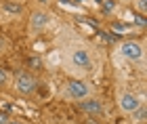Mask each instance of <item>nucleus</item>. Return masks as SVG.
Listing matches in <instances>:
<instances>
[{
    "label": "nucleus",
    "mask_w": 147,
    "mask_h": 124,
    "mask_svg": "<svg viewBox=\"0 0 147 124\" xmlns=\"http://www.w3.org/2000/svg\"><path fill=\"white\" fill-rule=\"evenodd\" d=\"M88 84L82 82V80H69L65 84V97L67 99H74V101H82V99H88Z\"/></svg>",
    "instance_id": "obj_1"
},
{
    "label": "nucleus",
    "mask_w": 147,
    "mask_h": 124,
    "mask_svg": "<svg viewBox=\"0 0 147 124\" xmlns=\"http://www.w3.org/2000/svg\"><path fill=\"white\" fill-rule=\"evenodd\" d=\"M120 53L128 61H141L143 59V46L135 40H124L120 44Z\"/></svg>",
    "instance_id": "obj_2"
},
{
    "label": "nucleus",
    "mask_w": 147,
    "mask_h": 124,
    "mask_svg": "<svg viewBox=\"0 0 147 124\" xmlns=\"http://www.w3.org/2000/svg\"><path fill=\"white\" fill-rule=\"evenodd\" d=\"M38 86V80L32 74H28V71H21V74L17 76V80H15V88H17V93H21V95H32L36 90Z\"/></svg>",
    "instance_id": "obj_3"
},
{
    "label": "nucleus",
    "mask_w": 147,
    "mask_h": 124,
    "mask_svg": "<svg viewBox=\"0 0 147 124\" xmlns=\"http://www.w3.org/2000/svg\"><path fill=\"white\" fill-rule=\"evenodd\" d=\"M118 103H120V109H122L124 114H135L137 109L143 105L141 99H139L137 95H132V93H122Z\"/></svg>",
    "instance_id": "obj_4"
},
{
    "label": "nucleus",
    "mask_w": 147,
    "mask_h": 124,
    "mask_svg": "<svg viewBox=\"0 0 147 124\" xmlns=\"http://www.w3.org/2000/svg\"><path fill=\"white\" fill-rule=\"evenodd\" d=\"M69 61L74 67H90V55H88V51H84V49H76V51H71V55H69Z\"/></svg>",
    "instance_id": "obj_5"
},
{
    "label": "nucleus",
    "mask_w": 147,
    "mask_h": 124,
    "mask_svg": "<svg viewBox=\"0 0 147 124\" xmlns=\"http://www.w3.org/2000/svg\"><path fill=\"white\" fill-rule=\"evenodd\" d=\"M78 107L88 116H101L103 114V103L99 99H82L78 103Z\"/></svg>",
    "instance_id": "obj_6"
},
{
    "label": "nucleus",
    "mask_w": 147,
    "mask_h": 124,
    "mask_svg": "<svg viewBox=\"0 0 147 124\" xmlns=\"http://www.w3.org/2000/svg\"><path fill=\"white\" fill-rule=\"evenodd\" d=\"M30 23H32V30H44V28H49V23H51V15L46 11H34L32 13V19H30Z\"/></svg>",
    "instance_id": "obj_7"
},
{
    "label": "nucleus",
    "mask_w": 147,
    "mask_h": 124,
    "mask_svg": "<svg viewBox=\"0 0 147 124\" xmlns=\"http://www.w3.org/2000/svg\"><path fill=\"white\" fill-rule=\"evenodd\" d=\"M101 4H103V13H107V15L116 9V0H101Z\"/></svg>",
    "instance_id": "obj_8"
},
{
    "label": "nucleus",
    "mask_w": 147,
    "mask_h": 124,
    "mask_svg": "<svg viewBox=\"0 0 147 124\" xmlns=\"http://www.w3.org/2000/svg\"><path fill=\"white\" fill-rule=\"evenodd\" d=\"M4 9L9 11V13H15V15L21 13V6H19V4H11V2H4Z\"/></svg>",
    "instance_id": "obj_9"
},
{
    "label": "nucleus",
    "mask_w": 147,
    "mask_h": 124,
    "mask_svg": "<svg viewBox=\"0 0 147 124\" xmlns=\"http://www.w3.org/2000/svg\"><path fill=\"white\" fill-rule=\"evenodd\" d=\"M130 116H132V118H137L139 122H143V118H145V107L141 105V107H139V109H137L135 114H130Z\"/></svg>",
    "instance_id": "obj_10"
},
{
    "label": "nucleus",
    "mask_w": 147,
    "mask_h": 124,
    "mask_svg": "<svg viewBox=\"0 0 147 124\" xmlns=\"http://www.w3.org/2000/svg\"><path fill=\"white\" fill-rule=\"evenodd\" d=\"M9 82V76H6V69L0 67V86H4V84Z\"/></svg>",
    "instance_id": "obj_11"
},
{
    "label": "nucleus",
    "mask_w": 147,
    "mask_h": 124,
    "mask_svg": "<svg viewBox=\"0 0 147 124\" xmlns=\"http://www.w3.org/2000/svg\"><path fill=\"white\" fill-rule=\"evenodd\" d=\"M111 30H113V32H126L128 28H126L124 23H113V25H111Z\"/></svg>",
    "instance_id": "obj_12"
},
{
    "label": "nucleus",
    "mask_w": 147,
    "mask_h": 124,
    "mask_svg": "<svg viewBox=\"0 0 147 124\" xmlns=\"http://www.w3.org/2000/svg\"><path fill=\"white\" fill-rule=\"evenodd\" d=\"M9 122H11L9 114H6V112H0V124H9Z\"/></svg>",
    "instance_id": "obj_13"
},
{
    "label": "nucleus",
    "mask_w": 147,
    "mask_h": 124,
    "mask_svg": "<svg viewBox=\"0 0 147 124\" xmlns=\"http://www.w3.org/2000/svg\"><path fill=\"white\" fill-rule=\"evenodd\" d=\"M137 9L141 11V13H145V9H147V0H139V2H137Z\"/></svg>",
    "instance_id": "obj_14"
},
{
    "label": "nucleus",
    "mask_w": 147,
    "mask_h": 124,
    "mask_svg": "<svg viewBox=\"0 0 147 124\" xmlns=\"http://www.w3.org/2000/svg\"><path fill=\"white\" fill-rule=\"evenodd\" d=\"M135 21H137V25H141V28H145V17H135Z\"/></svg>",
    "instance_id": "obj_15"
},
{
    "label": "nucleus",
    "mask_w": 147,
    "mask_h": 124,
    "mask_svg": "<svg viewBox=\"0 0 147 124\" xmlns=\"http://www.w3.org/2000/svg\"><path fill=\"white\" fill-rule=\"evenodd\" d=\"M30 65H34V67H38V65H40V59H38V57H32V59H30Z\"/></svg>",
    "instance_id": "obj_16"
},
{
    "label": "nucleus",
    "mask_w": 147,
    "mask_h": 124,
    "mask_svg": "<svg viewBox=\"0 0 147 124\" xmlns=\"http://www.w3.org/2000/svg\"><path fill=\"white\" fill-rule=\"evenodd\" d=\"M9 124H21V122H17V120H11V122H9Z\"/></svg>",
    "instance_id": "obj_17"
},
{
    "label": "nucleus",
    "mask_w": 147,
    "mask_h": 124,
    "mask_svg": "<svg viewBox=\"0 0 147 124\" xmlns=\"http://www.w3.org/2000/svg\"><path fill=\"white\" fill-rule=\"evenodd\" d=\"M2 46H4V42H2V40H0V49H2Z\"/></svg>",
    "instance_id": "obj_18"
},
{
    "label": "nucleus",
    "mask_w": 147,
    "mask_h": 124,
    "mask_svg": "<svg viewBox=\"0 0 147 124\" xmlns=\"http://www.w3.org/2000/svg\"><path fill=\"white\" fill-rule=\"evenodd\" d=\"M90 124H95V122H90Z\"/></svg>",
    "instance_id": "obj_19"
}]
</instances>
